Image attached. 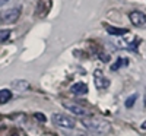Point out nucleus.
<instances>
[{"instance_id":"nucleus-16","label":"nucleus","mask_w":146,"mask_h":136,"mask_svg":"<svg viewBox=\"0 0 146 136\" xmlns=\"http://www.w3.org/2000/svg\"><path fill=\"white\" fill-rule=\"evenodd\" d=\"M34 117L38 120V121H41V123H44V121H47V119H45V116L44 114H41V113H35L34 114Z\"/></svg>"},{"instance_id":"nucleus-5","label":"nucleus","mask_w":146,"mask_h":136,"mask_svg":"<svg viewBox=\"0 0 146 136\" xmlns=\"http://www.w3.org/2000/svg\"><path fill=\"white\" fill-rule=\"evenodd\" d=\"M51 9V0H40L36 3V9H35V15H38L40 18H44L48 15V12Z\"/></svg>"},{"instance_id":"nucleus-14","label":"nucleus","mask_w":146,"mask_h":136,"mask_svg":"<svg viewBox=\"0 0 146 136\" xmlns=\"http://www.w3.org/2000/svg\"><path fill=\"white\" fill-rule=\"evenodd\" d=\"M66 136H88V135L82 130H69L66 132Z\"/></svg>"},{"instance_id":"nucleus-9","label":"nucleus","mask_w":146,"mask_h":136,"mask_svg":"<svg viewBox=\"0 0 146 136\" xmlns=\"http://www.w3.org/2000/svg\"><path fill=\"white\" fill-rule=\"evenodd\" d=\"M12 86H13V89L16 91H27L29 89V83L27 81H22V79H16L12 82Z\"/></svg>"},{"instance_id":"nucleus-13","label":"nucleus","mask_w":146,"mask_h":136,"mask_svg":"<svg viewBox=\"0 0 146 136\" xmlns=\"http://www.w3.org/2000/svg\"><path fill=\"white\" fill-rule=\"evenodd\" d=\"M9 37H10V31L9 29H0V43L6 41Z\"/></svg>"},{"instance_id":"nucleus-18","label":"nucleus","mask_w":146,"mask_h":136,"mask_svg":"<svg viewBox=\"0 0 146 136\" xmlns=\"http://www.w3.org/2000/svg\"><path fill=\"white\" fill-rule=\"evenodd\" d=\"M143 129H146V123H143V126H142Z\"/></svg>"},{"instance_id":"nucleus-17","label":"nucleus","mask_w":146,"mask_h":136,"mask_svg":"<svg viewBox=\"0 0 146 136\" xmlns=\"http://www.w3.org/2000/svg\"><path fill=\"white\" fill-rule=\"evenodd\" d=\"M6 2H9V0H0V5H3V3H6Z\"/></svg>"},{"instance_id":"nucleus-11","label":"nucleus","mask_w":146,"mask_h":136,"mask_svg":"<svg viewBox=\"0 0 146 136\" xmlns=\"http://www.w3.org/2000/svg\"><path fill=\"white\" fill-rule=\"evenodd\" d=\"M12 98V92L9 89H2L0 91V104H6Z\"/></svg>"},{"instance_id":"nucleus-1","label":"nucleus","mask_w":146,"mask_h":136,"mask_svg":"<svg viewBox=\"0 0 146 136\" xmlns=\"http://www.w3.org/2000/svg\"><path fill=\"white\" fill-rule=\"evenodd\" d=\"M82 125L96 136H104L111 132V125L104 119H83Z\"/></svg>"},{"instance_id":"nucleus-12","label":"nucleus","mask_w":146,"mask_h":136,"mask_svg":"<svg viewBox=\"0 0 146 136\" xmlns=\"http://www.w3.org/2000/svg\"><path fill=\"white\" fill-rule=\"evenodd\" d=\"M127 61H129V60H127V59H123V57L118 59L114 65H111V70H118L121 66H127Z\"/></svg>"},{"instance_id":"nucleus-6","label":"nucleus","mask_w":146,"mask_h":136,"mask_svg":"<svg viewBox=\"0 0 146 136\" xmlns=\"http://www.w3.org/2000/svg\"><path fill=\"white\" fill-rule=\"evenodd\" d=\"M129 16H130V22L135 27H145L146 25V15L143 13V12L135 10V12H131Z\"/></svg>"},{"instance_id":"nucleus-8","label":"nucleus","mask_w":146,"mask_h":136,"mask_svg":"<svg viewBox=\"0 0 146 136\" xmlns=\"http://www.w3.org/2000/svg\"><path fill=\"white\" fill-rule=\"evenodd\" d=\"M72 92L75 94V95H83V94H86L88 92V85L86 83H83V82H78L72 86Z\"/></svg>"},{"instance_id":"nucleus-4","label":"nucleus","mask_w":146,"mask_h":136,"mask_svg":"<svg viewBox=\"0 0 146 136\" xmlns=\"http://www.w3.org/2000/svg\"><path fill=\"white\" fill-rule=\"evenodd\" d=\"M62 104H63V107H64L66 110H69L70 113L76 114V116H88V114H89V111H88L86 108H83L82 105H79V104H76V103H72V101H63Z\"/></svg>"},{"instance_id":"nucleus-2","label":"nucleus","mask_w":146,"mask_h":136,"mask_svg":"<svg viewBox=\"0 0 146 136\" xmlns=\"http://www.w3.org/2000/svg\"><path fill=\"white\" fill-rule=\"evenodd\" d=\"M51 121L57 127H63V129H72V127H75V125H76V121L73 120L72 117H69L66 114H60V113H54L51 116Z\"/></svg>"},{"instance_id":"nucleus-3","label":"nucleus","mask_w":146,"mask_h":136,"mask_svg":"<svg viewBox=\"0 0 146 136\" xmlns=\"http://www.w3.org/2000/svg\"><path fill=\"white\" fill-rule=\"evenodd\" d=\"M21 16V9L19 7H12L0 12V23H13Z\"/></svg>"},{"instance_id":"nucleus-15","label":"nucleus","mask_w":146,"mask_h":136,"mask_svg":"<svg viewBox=\"0 0 146 136\" xmlns=\"http://www.w3.org/2000/svg\"><path fill=\"white\" fill-rule=\"evenodd\" d=\"M136 98H137V95H136V94H133L131 97H129L127 100H126V107H127V108H130V107H131L133 104H135V101H136Z\"/></svg>"},{"instance_id":"nucleus-10","label":"nucleus","mask_w":146,"mask_h":136,"mask_svg":"<svg viewBox=\"0 0 146 136\" xmlns=\"http://www.w3.org/2000/svg\"><path fill=\"white\" fill-rule=\"evenodd\" d=\"M107 32L108 34H111V35H124V34H127L129 31L127 29H124V28H115V27H107Z\"/></svg>"},{"instance_id":"nucleus-7","label":"nucleus","mask_w":146,"mask_h":136,"mask_svg":"<svg viewBox=\"0 0 146 136\" xmlns=\"http://www.w3.org/2000/svg\"><path fill=\"white\" fill-rule=\"evenodd\" d=\"M94 81H95V85H96L98 89H105V88H108V85H110V81L104 76V73L101 70H96L94 73Z\"/></svg>"}]
</instances>
